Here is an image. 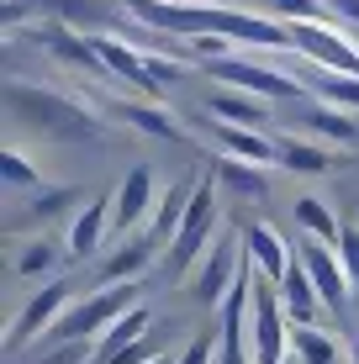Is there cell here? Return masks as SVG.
<instances>
[{
	"mask_svg": "<svg viewBox=\"0 0 359 364\" xmlns=\"http://www.w3.org/2000/svg\"><path fill=\"white\" fill-rule=\"evenodd\" d=\"M0 180H6L11 191H37V185H43V174L27 164V154H21V148H6V154H0Z\"/></svg>",
	"mask_w": 359,
	"mask_h": 364,
	"instance_id": "28",
	"label": "cell"
},
{
	"mask_svg": "<svg viewBox=\"0 0 359 364\" xmlns=\"http://www.w3.org/2000/svg\"><path fill=\"white\" fill-rule=\"evenodd\" d=\"M212 74L227 90H249L259 100H291V95H301L306 85L296 80V74H280V69H269V64H259L254 53H232V58H217Z\"/></svg>",
	"mask_w": 359,
	"mask_h": 364,
	"instance_id": "7",
	"label": "cell"
},
{
	"mask_svg": "<svg viewBox=\"0 0 359 364\" xmlns=\"http://www.w3.org/2000/svg\"><path fill=\"white\" fill-rule=\"evenodd\" d=\"M269 6H275V11H280V16H286V21H291V27H296V21H323V11H328V0H269Z\"/></svg>",
	"mask_w": 359,
	"mask_h": 364,
	"instance_id": "31",
	"label": "cell"
},
{
	"mask_svg": "<svg viewBox=\"0 0 359 364\" xmlns=\"http://www.w3.org/2000/svg\"><path fill=\"white\" fill-rule=\"evenodd\" d=\"M243 259L259 269V280H269V285H280L286 280V269H291V259H296V248L280 237L275 228H264V222H254V228H243Z\"/></svg>",
	"mask_w": 359,
	"mask_h": 364,
	"instance_id": "12",
	"label": "cell"
},
{
	"mask_svg": "<svg viewBox=\"0 0 359 364\" xmlns=\"http://www.w3.org/2000/svg\"><path fill=\"white\" fill-rule=\"evenodd\" d=\"M296 254H301L306 274H312V285H317V296H323L328 317L349 322V311H354V280H349V269H343L338 248L317 243V237H296Z\"/></svg>",
	"mask_w": 359,
	"mask_h": 364,
	"instance_id": "5",
	"label": "cell"
},
{
	"mask_svg": "<svg viewBox=\"0 0 359 364\" xmlns=\"http://www.w3.org/2000/svg\"><path fill=\"white\" fill-rule=\"evenodd\" d=\"M306 127H312L317 137H328V143H354V132H359L349 111H333V106H323V100L306 106Z\"/></svg>",
	"mask_w": 359,
	"mask_h": 364,
	"instance_id": "24",
	"label": "cell"
},
{
	"mask_svg": "<svg viewBox=\"0 0 359 364\" xmlns=\"http://www.w3.org/2000/svg\"><path fill=\"white\" fill-rule=\"evenodd\" d=\"M217 180L227 185L232 196H243V200H264V191H269L264 169H259V164H243V159H222V164H217Z\"/></svg>",
	"mask_w": 359,
	"mask_h": 364,
	"instance_id": "21",
	"label": "cell"
},
{
	"mask_svg": "<svg viewBox=\"0 0 359 364\" xmlns=\"http://www.w3.org/2000/svg\"><path fill=\"white\" fill-rule=\"evenodd\" d=\"M6 100L27 127H37L43 137H58V143H95L106 127L85 100L43 90V85H6Z\"/></svg>",
	"mask_w": 359,
	"mask_h": 364,
	"instance_id": "2",
	"label": "cell"
},
{
	"mask_svg": "<svg viewBox=\"0 0 359 364\" xmlns=\"http://www.w3.org/2000/svg\"><path fill=\"white\" fill-rule=\"evenodd\" d=\"M37 364H95V343H48Z\"/></svg>",
	"mask_w": 359,
	"mask_h": 364,
	"instance_id": "30",
	"label": "cell"
},
{
	"mask_svg": "<svg viewBox=\"0 0 359 364\" xmlns=\"http://www.w3.org/2000/svg\"><path fill=\"white\" fill-rule=\"evenodd\" d=\"M58 11H64L69 21H85V27H101V21L117 16V6L111 0H53Z\"/></svg>",
	"mask_w": 359,
	"mask_h": 364,
	"instance_id": "29",
	"label": "cell"
},
{
	"mask_svg": "<svg viewBox=\"0 0 359 364\" xmlns=\"http://www.w3.org/2000/svg\"><path fill=\"white\" fill-rule=\"evenodd\" d=\"M69 200H74L69 191H37V200H32V217H37V222H48V217H58V211H64Z\"/></svg>",
	"mask_w": 359,
	"mask_h": 364,
	"instance_id": "34",
	"label": "cell"
},
{
	"mask_svg": "<svg viewBox=\"0 0 359 364\" xmlns=\"http://www.w3.org/2000/svg\"><path fill=\"white\" fill-rule=\"evenodd\" d=\"M338 259H343V269H349V280H354V291H359V222H354V228H343Z\"/></svg>",
	"mask_w": 359,
	"mask_h": 364,
	"instance_id": "33",
	"label": "cell"
},
{
	"mask_svg": "<svg viewBox=\"0 0 359 364\" xmlns=\"http://www.w3.org/2000/svg\"><path fill=\"white\" fill-rule=\"evenodd\" d=\"M195 191H201V180H175L164 196H159V206H154V222H148V237H154V243H175V232H180L185 211H191Z\"/></svg>",
	"mask_w": 359,
	"mask_h": 364,
	"instance_id": "15",
	"label": "cell"
},
{
	"mask_svg": "<svg viewBox=\"0 0 359 364\" xmlns=\"http://www.w3.org/2000/svg\"><path fill=\"white\" fill-rule=\"evenodd\" d=\"M249 359L254 364H291V317L280 285L254 280V306H249Z\"/></svg>",
	"mask_w": 359,
	"mask_h": 364,
	"instance_id": "4",
	"label": "cell"
},
{
	"mask_svg": "<svg viewBox=\"0 0 359 364\" xmlns=\"http://www.w3.org/2000/svg\"><path fill=\"white\" fill-rule=\"evenodd\" d=\"M64 254H69V248L48 243V237H32V243L16 254V274H27V280H43V274L58 269V259H64Z\"/></svg>",
	"mask_w": 359,
	"mask_h": 364,
	"instance_id": "25",
	"label": "cell"
},
{
	"mask_svg": "<svg viewBox=\"0 0 359 364\" xmlns=\"http://www.w3.org/2000/svg\"><path fill=\"white\" fill-rule=\"evenodd\" d=\"M154 248H159V243H154L148 232L127 237V243H122L117 254H111L106 264H101V280H106V285H132V280H138V274H143L148 264H154Z\"/></svg>",
	"mask_w": 359,
	"mask_h": 364,
	"instance_id": "19",
	"label": "cell"
},
{
	"mask_svg": "<svg viewBox=\"0 0 359 364\" xmlns=\"http://www.w3.org/2000/svg\"><path fill=\"white\" fill-rule=\"evenodd\" d=\"M27 16V0H6V16H0V27L6 32H16V21Z\"/></svg>",
	"mask_w": 359,
	"mask_h": 364,
	"instance_id": "36",
	"label": "cell"
},
{
	"mask_svg": "<svg viewBox=\"0 0 359 364\" xmlns=\"http://www.w3.org/2000/svg\"><path fill=\"white\" fill-rule=\"evenodd\" d=\"M217 137L227 148V159H243V164H259V169L280 164V137H264L254 127H217Z\"/></svg>",
	"mask_w": 359,
	"mask_h": 364,
	"instance_id": "18",
	"label": "cell"
},
{
	"mask_svg": "<svg viewBox=\"0 0 359 364\" xmlns=\"http://www.w3.org/2000/svg\"><path fill=\"white\" fill-rule=\"evenodd\" d=\"M243 237H232V232H222L212 248H206V259L191 269V296L201 301V306H222V301L232 296V285H238V274H243Z\"/></svg>",
	"mask_w": 359,
	"mask_h": 364,
	"instance_id": "6",
	"label": "cell"
},
{
	"mask_svg": "<svg viewBox=\"0 0 359 364\" xmlns=\"http://www.w3.org/2000/svg\"><path fill=\"white\" fill-rule=\"evenodd\" d=\"M95 48H101V58H106V69L117 74V80H127L132 90H143V95H159L164 85H159V74H154V58L138 53V48H127V43H117V37H95Z\"/></svg>",
	"mask_w": 359,
	"mask_h": 364,
	"instance_id": "13",
	"label": "cell"
},
{
	"mask_svg": "<svg viewBox=\"0 0 359 364\" xmlns=\"http://www.w3.org/2000/svg\"><path fill=\"white\" fill-rule=\"evenodd\" d=\"M175 364H217V338H212V333L191 338V343L180 348V359H175Z\"/></svg>",
	"mask_w": 359,
	"mask_h": 364,
	"instance_id": "32",
	"label": "cell"
},
{
	"mask_svg": "<svg viewBox=\"0 0 359 364\" xmlns=\"http://www.w3.org/2000/svg\"><path fill=\"white\" fill-rule=\"evenodd\" d=\"M159 364H169V359H159Z\"/></svg>",
	"mask_w": 359,
	"mask_h": 364,
	"instance_id": "38",
	"label": "cell"
},
{
	"mask_svg": "<svg viewBox=\"0 0 359 364\" xmlns=\"http://www.w3.org/2000/svg\"><path fill=\"white\" fill-rule=\"evenodd\" d=\"M280 164L296 169V174H323L333 159H328V148H317V143H301V137H280Z\"/></svg>",
	"mask_w": 359,
	"mask_h": 364,
	"instance_id": "26",
	"label": "cell"
},
{
	"mask_svg": "<svg viewBox=\"0 0 359 364\" xmlns=\"http://www.w3.org/2000/svg\"><path fill=\"white\" fill-rule=\"evenodd\" d=\"M291 43H296V53H301L306 64H323L333 74H354V80H359V43L349 32L323 27V21H296Z\"/></svg>",
	"mask_w": 359,
	"mask_h": 364,
	"instance_id": "9",
	"label": "cell"
},
{
	"mask_svg": "<svg viewBox=\"0 0 359 364\" xmlns=\"http://www.w3.org/2000/svg\"><path fill=\"white\" fill-rule=\"evenodd\" d=\"M301 85L333 111H359V80L354 74H333L323 64H301Z\"/></svg>",
	"mask_w": 359,
	"mask_h": 364,
	"instance_id": "17",
	"label": "cell"
},
{
	"mask_svg": "<svg viewBox=\"0 0 359 364\" xmlns=\"http://www.w3.org/2000/svg\"><path fill=\"white\" fill-rule=\"evenodd\" d=\"M74 306V291H69V280H48L43 291H37L27 306L16 311V322H11V333H6V348L11 354H21L27 343H37V338H48L58 328V317Z\"/></svg>",
	"mask_w": 359,
	"mask_h": 364,
	"instance_id": "8",
	"label": "cell"
},
{
	"mask_svg": "<svg viewBox=\"0 0 359 364\" xmlns=\"http://www.w3.org/2000/svg\"><path fill=\"white\" fill-rule=\"evenodd\" d=\"M291 354L296 364H338V343L323 328H291Z\"/></svg>",
	"mask_w": 359,
	"mask_h": 364,
	"instance_id": "23",
	"label": "cell"
},
{
	"mask_svg": "<svg viewBox=\"0 0 359 364\" xmlns=\"http://www.w3.org/2000/svg\"><path fill=\"white\" fill-rule=\"evenodd\" d=\"M117 111L132 122V127H143V132H154V137H180V122L164 117L159 106H143V100H117Z\"/></svg>",
	"mask_w": 359,
	"mask_h": 364,
	"instance_id": "27",
	"label": "cell"
},
{
	"mask_svg": "<svg viewBox=\"0 0 359 364\" xmlns=\"http://www.w3.org/2000/svg\"><path fill=\"white\" fill-rule=\"evenodd\" d=\"M280 301H286V317H291V328H317V317H323V296H317V285H312V274H306L301 264V254L291 259V269H286V280H280Z\"/></svg>",
	"mask_w": 359,
	"mask_h": 364,
	"instance_id": "14",
	"label": "cell"
},
{
	"mask_svg": "<svg viewBox=\"0 0 359 364\" xmlns=\"http://www.w3.org/2000/svg\"><path fill=\"white\" fill-rule=\"evenodd\" d=\"M212 243H217V191H212V180H201V191H195L191 211H185V222L175 232V243H169V254H164L169 280H191V269L206 259Z\"/></svg>",
	"mask_w": 359,
	"mask_h": 364,
	"instance_id": "3",
	"label": "cell"
},
{
	"mask_svg": "<svg viewBox=\"0 0 359 364\" xmlns=\"http://www.w3.org/2000/svg\"><path fill=\"white\" fill-rule=\"evenodd\" d=\"M111 206H117V232H138L154 222V206H159V185H154V169L138 164L127 169V180L111 191Z\"/></svg>",
	"mask_w": 359,
	"mask_h": 364,
	"instance_id": "10",
	"label": "cell"
},
{
	"mask_svg": "<svg viewBox=\"0 0 359 364\" xmlns=\"http://www.w3.org/2000/svg\"><path fill=\"white\" fill-rule=\"evenodd\" d=\"M206 106H212V117L222 122V127H254V132H264V122H269V106H264V100L249 95V90H227V85H222Z\"/></svg>",
	"mask_w": 359,
	"mask_h": 364,
	"instance_id": "16",
	"label": "cell"
},
{
	"mask_svg": "<svg viewBox=\"0 0 359 364\" xmlns=\"http://www.w3.org/2000/svg\"><path fill=\"white\" fill-rule=\"evenodd\" d=\"M291 364H296V359H291Z\"/></svg>",
	"mask_w": 359,
	"mask_h": 364,
	"instance_id": "39",
	"label": "cell"
},
{
	"mask_svg": "<svg viewBox=\"0 0 359 364\" xmlns=\"http://www.w3.org/2000/svg\"><path fill=\"white\" fill-rule=\"evenodd\" d=\"M296 222L306 228V237H317V243H328V248H338V237H343L338 217H333L317 196H301V200H296Z\"/></svg>",
	"mask_w": 359,
	"mask_h": 364,
	"instance_id": "22",
	"label": "cell"
},
{
	"mask_svg": "<svg viewBox=\"0 0 359 364\" xmlns=\"http://www.w3.org/2000/svg\"><path fill=\"white\" fill-rule=\"evenodd\" d=\"M349 364H359V333H354V343H349Z\"/></svg>",
	"mask_w": 359,
	"mask_h": 364,
	"instance_id": "37",
	"label": "cell"
},
{
	"mask_svg": "<svg viewBox=\"0 0 359 364\" xmlns=\"http://www.w3.org/2000/svg\"><path fill=\"white\" fill-rule=\"evenodd\" d=\"M328 11H333V16H343L349 27H359V0H328Z\"/></svg>",
	"mask_w": 359,
	"mask_h": 364,
	"instance_id": "35",
	"label": "cell"
},
{
	"mask_svg": "<svg viewBox=\"0 0 359 364\" xmlns=\"http://www.w3.org/2000/svg\"><path fill=\"white\" fill-rule=\"evenodd\" d=\"M138 21L159 32H180V37H227L243 48H296L291 27L254 11H232V6H201V0H122Z\"/></svg>",
	"mask_w": 359,
	"mask_h": 364,
	"instance_id": "1",
	"label": "cell"
},
{
	"mask_svg": "<svg viewBox=\"0 0 359 364\" xmlns=\"http://www.w3.org/2000/svg\"><path fill=\"white\" fill-rule=\"evenodd\" d=\"M148 322H154V311H148V306H132L127 317H122L117 328H111V333L101 338V343H95V364H106V359H117L122 348L143 343V338H148Z\"/></svg>",
	"mask_w": 359,
	"mask_h": 364,
	"instance_id": "20",
	"label": "cell"
},
{
	"mask_svg": "<svg viewBox=\"0 0 359 364\" xmlns=\"http://www.w3.org/2000/svg\"><path fill=\"white\" fill-rule=\"evenodd\" d=\"M106 232H117V206H111V196H95V200H85V211H74V222H69V237H64L69 259H95L101 243H106Z\"/></svg>",
	"mask_w": 359,
	"mask_h": 364,
	"instance_id": "11",
	"label": "cell"
}]
</instances>
